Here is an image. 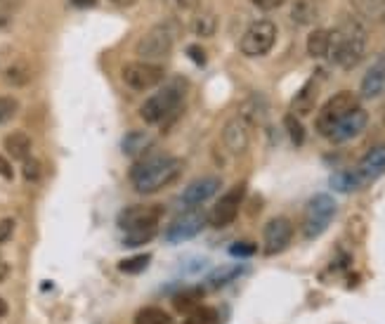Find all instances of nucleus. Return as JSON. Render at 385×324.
<instances>
[{
	"mask_svg": "<svg viewBox=\"0 0 385 324\" xmlns=\"http://www.w3.org/2000/svg\"><path fill=\"white\" fill-rule=\"evenodd\" d=\"M12 24V12L10 10H0V31L8 29Z\"/></svg>",
	"mask_w": 385,
	"mask_h": 324,
	"instance_id": "obj_42",
	"label": "nucleus"
},
{
	"mask_svg": "<svg viewBox=\"0 0 385 324\" xmlns=\"http://www.w3.org/2000/svg\"><path fill=\"white\" fill-rule=\"evenodd\" d=\"M241 272H244L241 265H223V268H218L211 277H208V287H211V289H223L230 282H234V279L241 275Z\"/></svg>",
	"mask_w": 385,
	"mask_h": 324,
	"instance_id": "obj_27",
	"label": "nucleus"
},
{
	"mask_svg": "<svg viewBox=\"0 0 385 324\" xmlns=\"http://www.w3.org/2000/svg\"><path fill=\"white\" fill-rule=\"evenodd\" d=\"M208 225V211H201V208H187L185 213H180L170 225L166 227L163 237L170 244H182V241L194 239L197 234Z\"/></svg>",
	"mask_w": 385,
	"mask_h": 324,
	"instance_id": "obj_11",
	"label": "nucleus"
},
{
	"mask_svg": "<svg viewBox=\"0 0 385 324\" xmlns=\"http://www.w3.org/2000/svg\"><path fill=\"white\" fill-rule=\"evenodd\" d=\"M135 324H173V317H170V313H166L163 308L147 306V308L137 310Z\"/></svg>",
	"mask_w": 385,
	"mask_h": 324,
	"instance_id": "obj_28",
	"label": "nucleus"
},
{
	"mask_svg": "<svg viewBox=\"0 0 385 324\" xmlns=\"http://www.w3.org/2000/svg\"><path fill=\"white\" fill-rule=\"evenodd\" d=\"M367 29L359 19H345L338 29L331 31L329 38V60L336 67L345 69H355L359 62L367 55Z\"/></svg>",
	"mask_w": 385,
	"mask_h": 324,
	"instance_id": "obj_2",
	"label": "nucleus"
},
{
	"mask_svg": "<svg viewBox=\"0 0 385 324\" xmlns=\"http://www.w3.org/2000/svg\"><path fill=\"white\" fill-rule=\"evenodd\" d=\"M3 147L12 158H17V161H27V158L31 156V137L24 130H12L10 135L5 137Z\"/></svg>",
	"mask_w": 385,
	"mask_h": 324,
	"instance_id": "obj_21",
	"label": "nucleus"
},
{
	"mask_svg": "<svg viewBox=\"0 0 385 324\" xmlns=\"http://www.w3.org/2000/svg\"><path fill=\"white\" fill-rule=\"evenodd\" d=\"M336 211H338V204L331 194L321 192V194H314L305 206V213H302V237L305 239H317L321 237L329 225L336 218Z\"/></svg>",
	"mask_w": 385,
	"mask_h": 324,
	"instance_id": "obj_5",
	"label": "nucleus"
},
{
	"mask_svg": "<svg viewBox=\"0 0 385 324\" xmlns=\"http://www.w3.org/2000/svg\"><path fill=\"white\" fill-rule=\"evenodd\" d=\"M151 147V140L147 133H128L123 140V151L128 156H144V151Z\"/></svg>",
	"mask_w": 385,
	"mask_h": 324,
	"instance_id": "obj_26",
	"label": "nucleus"
},
{
	"mask_svg": "<svg viewBox=\"0 0 385 324\" xmlns=\"http://www.w3.org/2000/svg\"><path fill=\"white\" fill-rule=\"evenodd\" d=\"M265 114H267V107H265L262 97H260V95H251V97L241 104V112H239V116L248 121L251 126H258V123H262Z\"/></svg>",
	"mask_w": 385,
	"mask_h": 324,
	"instance_id": "obj_24",
	"label": "nucleus"
},
{
	"mask_svg": "<svg viewBox=\"0 0 385 324\" xmlns=\"http://www.w3.org/2000/svg\"><path fill=\"white\" fill-rule=\"evenodd\" d=\"M383 123H385V109H383Z\"/></svg>",
	"mask_w": 385,
	"mask_h": 324,
	"instance_id": "obj_46",
	"label": "nucleus"
},
{
	"mask_svg": "<svg viewBox=\"0 0 385 324\" xmlns=\"http://www.w3.org/2000/svg\"><path fill=\"white\" fill-rule=\"evenodd\" d=\"M385 93V57L376 60L374 65L367 69L362 79V86H359V95L364 100H376Z\"/></svg>",
	"mask_w": 385,
	"mask_h": 324,
	"instance_id": "obj_17",
	"label": "nucleus"
},
{
	"mask_svg": "<svg viewBox=\"0 0 385 324\" xmlns=\"http://www.w3.org/2000/svg\"><path fill=\"white\" fill-rule=\"evenodd\" d=\"M251 3L262 12H272V10H279L284 3H288V0H251Z\"/></svg>",
	"mask_w": 385,
	"mask_h": 324,
	"instance_id": "obj_39",
	"label": "nucleus"
},
{
	"mask_svg": "<svg viewBox=\"0 0 385 324\" xmlns=\"http://www.w3.org/2000/svg\"><path fill=\"white\" fill-rule=\"evenodd\" d=\"M369 123V114L367 109H362V107H357V109H352L348 116H343L336 123V128L331 130L329 140L333 144H345L350 142V140H355L359 133L367 128Z\"/></svg>",
	"mask_w": 385,
	"mask_h": 324,
	"instance_id": "obj_15",
	"label": "nucleus"
},
{
	"mask_svg": "<svg viewBox=\"0 0 385 324\" xmlns=\"http://www.w3.org/2000/svg\"><path fill=\"white\" fill-rule=\"evenodd\" d=\"M185 93H187L185 76H173V79L163 83V88H159L151 97H147L142 102L140 107L142 121L149 126L163 123L168 116H173V114L180 109L182 100H185Z\"/></svg>",
	"mask_w": 385,
	"mask_h": 324,
	"instance_id": "obj_4",
	"label": "nucleus"
},
{
	"mask_svg": "<svg viewBox=\"0 0 385 324\" xmlns=\"http://www.w3.org/2000/svg\"><path fill=\"white\" fill-rule=\"evenodd\" d=\"M317 95H319V83L317 79H310L305 86L295 93L293 102H291V114L293 116H307V114L314 112V104H317Z\"/></svg>",
	"mask_w": 385,
	"mask_h": 324,
	"instance_id": "obj_18",
	"label": "nucleus"
},
{
	"mask_svg": "<svg viewBox=\"0 0 385 324\" xmlns=\"http://www.w3.org/2000/svg\"><path fill=\"white\" fill-rule=\"evenodd\" d=\"M163 206H128L118 213V227L123 230L125 246H144L159 234Z\"/></svg>",
	"mask_w": 385,
	"mask_h": 324,
	"instance_id": "obj_3",
	"label": "nucleus"
},
{
	"mask_svg": "<svg viewBox=\"0 0 385 324\" xmlns=\"http://www.w3.org/2000/svg\"><path fill=\"white\" fill-rule=\"evenodd\" d=\"M8 277H10V265L5 263L3 258H0V282H5Z\"/></svg>",
	"mask_w": 385,
	"mask_h": 324,
	"instance_id": "obj_44",
	"label": "nucleus"
},
{
	"mask_svg": "<svg viewBox=\"0 0 385 324\" xmlns=\"http://www.w3.org/2000/svg\"><path fill=\"white\" fill-rule=\"evenodd\" d=\"M355 173L362 185L381 177L385 173V144H376L374 149H369L362 161H359V166L355 168Z\"/></svg>",
	"mask_w": 385,
	"mask_h": 324,
	"instance_id": "obj_16",
	"label": "nucleus"
},
{
	"mask_svg": "<svg viewBox=\"0 0 385 324\" xmlns=\"http://www.w3.org/2000/svg\"><path fill=\"white\" fill-rule=\"evenodd\" d=\"M19 112V102L15 97H8V95H0V126L8 123V121Z\"/></svg>",
	"mask_w": 385,
	"mask_h": 324,
	"instance_id": "obj_34",
	"label": "nucleus"
},
{
	"mask_svg": "<svg viewBox=\"0 0 385 324\" xmlns=\"http://www.w3.org/2000/svg\"><path fill=\"white\" fill-rule=\"evenodd\" d=\"M244 196H246V182H239V185L227 189V192L216 201V206L208 211V225L218 227V230L232 225V222L237 220L239 211H241Z\"/></svg>",
	"mask_w": 385,
	"mask_h": 324,
	"instance_id": "obj_10",
	"label": "nucleus"
},
{
	"mask_svg": "<svg viewBox=\"0 0 385 324\" xmlns=\"http://www.w3.org/2000/svg\"><path fill=\"white\" fill-rule=\"evenodd\" d=\"M31 81H34V72H31V67L24 60L12 62V65L5 69V83H10L15 88H24V86H29Z\"/></svg>",
	"mask_w": 385,
	"mask_h": 324,
	"instance_id": "obj_22",
	"label": "nucleus"
},
{
	"mask_svg": "<svg viewBox=\"0 0 385 324\" xmlns=\"http://www.w3.org/2000/svg\"><path fill=\"white\" fill-rule=\"evenodd\" d=\"M74 8H80V10H88V8H94L97 0H71Z\"/></svg>",
	"mask_w": 385,
	"mask_h": 324,
	"instance_id": "obj_43",
	"label": "nucleus"
},
{
	"mask_svg": "<svg viewBox=\"0 0 385 324\" xmlns=\"http://www.w3.org/2000/svg\"><path fill=\"white\" fill-rule=\"evenodd\" d=\"M182 324H216V313L208 308H197L189 313V317Z\"/></svg>",
	"mask_w": 385,
	"mask_h": 324,
	"instance_id": "obj_35",
	"label": "nucleus"
},
{
	"mask_svg": "<svg viewBox=\"0 0 385 324\" xmlns=\"http://www.w3.org/2000/svg\"><path fill=\"white\" fill-rule=\"evenodd\" d=\"M284 126H286L291 142L295 147H300V144L305 142V126H302V121L298 116H293V114H286V116H284Z\"/></svg>",
	"mask_w": 385,
	"mask_h": 324,
	"instance_id": "obj_31",
	"label": "nucleus"
},
{
	"mask_svg": "<svg viewBox=\"0 0 385 324\" xmlns=\"http://www.w3.org/2000/svg\"><path fill=\"white\" fill-rule=\"evenodd\" d=\"M187 55L194 60V65H199V67L206 65V53H204V48H201V46H189Z\"/></svg>",
	"mask_w": 385,
	"mask_h": 324,
	"instance_id": "obj_41",
	"label": "nucleus"
},
{
	"mask_svg": "<svg viewBox=\"0 0 385 324\" xmlns=\"http://www.w3.org/2000/svg\"><path fill=\"white\" fill-rule=\"evenodd\" d=\"M220 189H223V177L220 175H204L192 180L182 192V204L187 208H201L206 201H211Z\"/></svg>",
	"mask_w": 385,
	"mask_h": 324,
	"instance_id": "obj_13",
	"label": "nucleus"
},
{
	"mask_svg": "<svg viewBox=\"0 0 385 324\" xmlns=\"http://www.w3.org/2000/svg\"><path fill=\"white\" fill-rule=\"evenodd\" d=\"M276 43V24L270 19H258L246 29V34L239 41V50L246 57H262L274 48Z\"/></svg>",
	"mask_w": 385,
	"mask_h": 324,
	"instance_id": "obj_8",
	"label": "nucleus"
},
{
	"mask_svg": "<svg viewBox=\"0 0 385 324\" xmlns=\"http://www.w3.org/2000/svg\"><path fill=\"white\" fill-rule=\"evenodd\" d=\"M359 19L369 24H385V0H350Z\"/></svg>",
	"mask_w": 385,
	"mask_h": 324,
	"instance_id": "obj_20",
	"label": "nucleus"
},
{
	"mask_svg": "<svg viewBox=\"0 0 385 324\" xmlns=\"http://www.w3.org/2000/svg\"><path fill=\"white\" fill-rule=\"evenodd\" d=\"M357 107H359V97L355 93H350V90L336 93L333 97H329L324 104H321L317 119H314V128H317L319 135L329 137L331 130L336 128L338 121L343 116H348V114L352 109H357Z\"/></svg>",
	"mask_w": 385,
	"mask_h": 324,
	"instance_id": "obj_7",
	"label": "nucleus"
},
{
	"mask_svg": "<svg viewBox=\"0 0 385 324\" xmlns=\"http://www.w3.org/2000/svg\"><path fill=\"white\" fill-rule=\"evenodd\" d=\"M218 29V17L213 12H197L192 17V31L199 38H211Z\"/></svg>",
	"mask_w": 385,
	"mask_h": 324,
	"instance_id": "obj_25",
	"label": "nucleus"
},
{
	"mask_svg": "<svg viewBox=\"0 0 385 324\" xmlns=\"http://www.w3.org/2000/svg\"><path fill=\"white\" fill-rule=\"evenodd\" d=\"M22 175H24V180H27V182H38L43 177L41 161L34 158V156H29L27 161H22Z\"/></svg>",
	"mask_w": 385,
	"mask_h": 324,
	"instance_id": "obj_33",
	"label": "nucleus"
},
{
	"mask_svg": "<svg viewBox=\"0 0 385 324\" xmlns=\"http://www.w3.org/2000/svg\"><path fill=\"white\" fill-rule=\"evenodd\" d=\"M255 251H258V246L253 241H234V244L230 246L232 256H253Z\"/></svg>",
	"mask_w": 385,
	"mask_h": 324,
	"instance_id": "obj_37",
	"label": "nucleus"
},
{
	"mask_svg": "<svg viewBox=\"0 0 385 324\" xmlns=\"http://www.w3.org/2000/svg\"><path fill=\"white\" fill-rule=\"evenodd\" d=\"M199 291H185L182 296L175 298V310H180V313H192V310L199 308Z\"/></svg>",
	"mask_w": 385,
	"mask_h": 324,
	"instance_id": "obj_32",
	"label": "nucleus"
},
{
	"mask_svg": "<svg viewBox=\"0 0 385 324\" xmlns=\"http://www.w3.org/2000/svg\"><path fill=\"white\" fill-rule=\"evenodd\" d=\"M123 83L135 93H147L151 88L163 83L166 79V69L161 65H151V62H130L121 72Z\"/></svg>",
	"mask_w": 385,
	"mask_h": 324,
	"instance_id": "obj_9",
	"label": "nucleus"
},
{
	"mask_svg": "<svg viewBox=\"0 0 385 324\" xmlns=\"http://www.w3.org/2000/svg\"><path fill=\"white\" fill-rule=\"evenodd\" d=\"M15 230H17L15 218H3V220H0V246L8 244V241L12 239V234H15Z\"/></svg>",
	"mask_w": 385,
	"mask_h": 324,
	"instance_id": "obj_38",
	"label": "nucleus"
},
{
	"mask_svg": "<svg viewBox=\"0 0 385 324\" xmlns=\"http://www.w3.org/2000/svg\"><path fill=\"white\" fill-rule=\"evenodd\" d=\"M173 46H175V31L170 29V24H156V27H151L135 43V55L142 62L156 65L159 60H166L173 53Z\"/></svg>",
	"mask_w": 385,
	"mask_h": 324,
	"instance_id": "obj_6",
	"label": "nucleus"
},
{
	"mask_svg": "<svg viewBox=\"0 0 385 324\" xmlns=\"http://www.w3.org/2000/svg\"><path fill=\"white\" fill-rule=\"evenodd\" d=\"M329 38H331L329 29H314L307 36V55L314 57V60H321V57L329 55Z\"/></svg>",
	"mask_w": 385,
	"mask_h": 324,
	"instance_id": "obj_23",
	"label": "nucleus"
},
{
	"mask_svg": "<svg viewBox=\"0 0 385 324\" xmlns=\"http://www.w3.org/2000/svg\"><path fill=\"white\" fill-rule=\"evenodd\" d=\"M116 8H132V5H137V0H111Z\"/></svg>",
	"mask_w": 385,
	"mask_h": 324,
	"instance_id": "obj_45",
	"label": "nucleus"
},
{
	"mask_svg": "<svg viewBox=\"0 0 385 324\" xmlns=\"http://www.w3.org/2000/svg\"><path fill=\"white\" fill-rule=\"evenodd\" d=\"M321 0H295L291 8V19L298 27H312L321 17Z\"/></svg>",
	"mask_w": 385,
	"mask_h": 324,
	"instance_id": "obj_19",
	"label": "nucleus"
},
{
	"mask_svg": "<svg viewBox=\"0 0 385 324\" xmlns=\"http://www.w3.org/2000/svg\"><path fill=\"white\" fill-rule=\"evenodd\" d=\"M0 177H5V180H12V177H15V168H12V161L5 154H0Z\"/></svg>",
	"mask_w": 385,
	"mask_h": 324,
	"instance_id": "obj_40",
	"label": "nucleus"
},
{
	"mask_svg": "<svg viewBox=\"0 0 385 324\" xmlns=\"http://www.w3.org/2000/svg\"><path fill=\"white\" fill-rule=\"evenodd\" d=\"M293 239V222L286 215H274L262 227V251L265 256H276L288 249Z\"/></svg>",
	"mask_w": 385,
	"mask_h": 324,
	"instance_id": "obj_12",
	"label": "nucleus"
},
{
	"mask_svg": "<svg viewBox=\"0 0 385 324\" xmlns=\"http://www.w3.org/2000/svg\"><path fill=\"white\" fill-rule=\"evenodd\" d=\"M331 187L338 189V192H355L357 187H362V182H359V177L355 170H343V173H336L331 177Z\"/></svg>",
	"mask_w": 385,
	"mask_h": 324,
	"instance_id": "obj_29",
	"label": "nucleus"
},
{
	"mask_svg": "<svg viewBox=\"0 0 385 324\" xmlns=\"http://www.w3.org/2000/svg\"><path fill=\"white\" fill-rule=\"evenodd\" d=\"M251 130H253V126H251L248 121L241 119L237 114V116H232L225 123V128H223V144L232 151V154H237V156L244 154V151L248 149V144H251Z\"/></svg>",
	"mask_w": 385,
	"mask_h": 324,
	"instance_id": "obj_14",
	"label": "nucleus"
},
{
	"mask_svg": "<svg viewBox=\"0 0 385 324\" xmlns=\"http://www.w3.org/2000/svg\"><path fill=\"white\" fill-rule=\"evenodd\" d=\"M182 173V161L173 154H144L130 168V185L140 194H156L173 185Z\"/></svg>",
	"mask_w": 385,
	"mask_h": 324,
	"instance_id": "obj_1",
	"label": "nucleus"
},
{
	"mask_svg": "<svg viewBox=\"0 0 385 324\" xmlns=\"http://www.w3.org/2000/svg\"><path fill=\"white\" fill-rule=\"evenodd\" d=\"M149 260H151L149 253H135V256H130V258H123L121 263H118V270L125 272V275H137V272H142L147 268Z\"/></svg>",
	"mask_w": 385,
	"mask_h": 324,
	"instance_id": "obj_30",
	"label": "nucleus"
},
{
	"mask_svg": "<svg viewBox=\"0 0 385 324\" xmlns=\"http://www.w3.org/2000/svg\"><path fill=\"white\" fill-rule=\"evenodd\" d=\"M168 5L178 15H197L201 8V0H168Z\"/></svg>",
	"mask_w": 385,
	"mask_h": 324,
	"instance_id": "obj_36",
	"label": "nucleus"
}]
</instances>
